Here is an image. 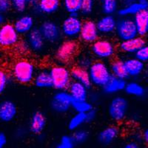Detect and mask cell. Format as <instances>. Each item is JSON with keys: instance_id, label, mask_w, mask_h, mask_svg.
Returning <instances> with one entry per match:
<instances>
[{"instance_id": "41", "label": "cell", "mask_w": 148, "mask_h": 148, "mask_svg": "<svg viewBox=\"0 0 148 148\" xmlns=\"http://www.w3.org/2000/svg\"><path fill=\"white\" fill-rule=\"evenodd\" d=\"M59 144L65 148H74V147L76 145V142L74 141L72 136H68V135L63 136L61 138Z\"/></svg>"}, {"instance_id": "48", "label": "cell", "mask_w": 148, "mask_h": 148, "mask_svg": "<svg viewBox=\"0 0 148 148\" xmlns=\"http://www.w3.org/2000/svg\"><path fill=\"white\" fill-rule=\"evenodd\" d=\"M89 98H90L89 101L93 104L94 102H96V101H99V96H98L97 94H92V95H89Z\"/></svg>"}, {"instance_id": "4", "label": "cell", "mask_w": 148, "mask_h": 148, "mask_svg": "<svg viewBox=\"0 0 148 148\" xmlns=\"http://www.w3.org/2000/svg\"><path fill=\"white\" fill-rule=\"evenodd\" d=\"M79 43L75 39H65L55 51L56 60L60 64H69L74 59L79 52Z\"/></svg>"}, {"instance_id": "17", "label": "cell", "mask_w": 148, "mask_h": 148, "mask_svg": "<svg viewBox=\"0 0 148 148\" xmlns=\"http://www.w3.org/2000/svg\"><path fill=\"white\" fill-rule=\"evenodd\" d=\"M47 118L41 111H36L32 114L29 121V131L34 135H40L45 129Z\"/></svg>"}, {"instance_id": "3", "label": "cell", "mask_w": 148, "mask_h": 148, "mask_svg": "<svg viewBox=\"0 0 148 148\" xmlns=\"http://www.w3.org/2000/svg\"><path fill=\"white\" fill-rule=\"evenodd\" d=\"M53 82V88L56 91L67 90L73 79L71 73L64 64H56L49 69Z\"/></svg>"}, {"instance_id": "26", "label": "cell", "mask_w": 148, "mask_h": 148, "mask_svg": "<svg viewBox=\"0 0 148 148\" xmlns=\"http://www.w3.org/2000/svg\"><path fill=\"white\" fill-rule=\"evenodd\" d=\"M133 21L139 36H145L148 34V10H142L133 16Z\"/></svg>"}, {"instance_id": "49", "label": "cell", "mask_w": 148, "mask_h": 148, "mask_svg": "<svg viewBox=\"0 0 148 148\" xmlns=\"http://www.w3.org/2000/svg\"><path fill=\"white\" fill-rule=\"evenodd\" d=\"M39 0H26V2H27L28 5H34V6H36L37 5V3L39 2Z\"/></svg>"}, {"instance_id": "6", "label": "cell", "mask_w": 148, "mask_h": 148, "mask_svg": "<svg viewBox=\"0 0 148 148\" xmlns=\"http://www.w3.org/2000/svg\"><path fill=\"white\" fill-rule=\"evenodd\" d=\"M129 110V101L121 96H116L110 100L108 107L110 118L116 122H120L126 118Z\"/></svg>"}, {"instance_id": "27", "label": "cell", "mask_w": 148, "mask_h": 148, "mask_svg": "<svg viewBox=\"0 0 148 148\" xmlns=\"http://www.w3.org/2000/svg\"><path fill=\"white\" fill-rule=\"evenodd\" d=\"M71 73L73 81L81 83L88 88H90L92 84L88 69L75 66L71 70Z\"/></svg>"}, {"instance_id": "1", "label": "cell", "mask_w": 148, "mask_h": 148, "mask_svg": "<svg viewBox=\"0 0 148 148\" xmlns=\"http://www.w3.org/2000/svg\"><path fill=\"white\" fill-rule=\"evenodd\" d=\"M37 73V69L32 61L21 59L16 61L11 68V74L14 79L22 84H29L34 82Z\"/></svg>"}, {"instance_id": "36", "label": "cell", "mask_w": 148, "mask_h": 148, "mask_svg": "<svg viewBox=\"0 0 148 148\" xmlns=\"http://www.w3.org/2000/svg\"><path fill=\"white\" fill-rule=\"evenodd\" d=\"M92 62H93V61L90 56L88 55V54H82L78 57L76 66L88 70Z\"/></svg>"}, {"instance_id": "23", "label": "cell", "mask_w": 148, "mask_h": 148, "mask_svg": "<svg viewBox=\"0 0 148 148\" xmlns=\"http://www.w3.org/2000/svg\"><path fill=\"white\" fill-rule=\"evenodd\" d=\"M67 90L74 101L88 100L90 95L88 91L89 88L83 85L81 83L72 81Z\"/></svg>"}, {"instance_id": "9", "label": "cell", "mask_w": 148, "mask_h": 148, "mask_svg": "<svg viewBox=\"0 0 148 148\" xmlns=\"http://www.w3.org/2000/svg\"><path fill=\"white\" fill-rule=\"evenodd\" d=\"M83 22L79 16L68 15L61 24V30L67 39H75L79 37Z\"/></svg>"}, {"instance_id": "38", "label": "cell", "mask_w": 148, "mask_h": 148, "mask_svg": "<svg viewBox=\"0 0 148 148\" xmlns=\"http://www.w3.org/2000/svg\"><path fill=\"white\" fill-rule=\"evenodd\" d=\"M95 0H82L81 14L84 16H89L93 11Z\"/></svg>"}, {"instance_id": "37", "label": "cell", "mask_w": 148, "mask_h": 148, "mask_svg": "<svg viewBox=\"0 0 148 148\" xmlns=\"http://www.w3.org/2000/svg\"><path fill=\"white\" fill-rule=\"evenodd\" d=\"M11 8L18 13H23L26 10L28 4L26 0H10Z\"/></svg>"}, {"instance_id": "40", "label": "cell", "mask_w": 148, "mask_h": 148, "mask_svg": "<svg viewBox=\"0 0 148 148\" xmlns=\"http://www.w3.org/2000/svg\"><path fill=\"white\" fill-rule=\"evenodd\" d=\"M135 57L143 63H148V45H145L135 54Z\"/></svg>"}, {"instance_id": "43", "label": "cell", "mask_w": 148, "mask_h": 148, "mask_svg": "<svg viewBox=\"0 0 148 148\" xmlns=\"http://www.w3.org/2000/svg\"><path fill=\"white\" fill-rule=\"evenodd\" d=\"M86 115H87V119H88V123H90L96 119L97 113H96V110L93 109L86 113Z\"/></svg>"}, {"instance_id": "31", "label": "cell", "mask_w": 148, "mask_h": 148, "mask_svg": "<svg viewBox=\"0 0 148 148\" xmlns=\"http://www.w3.org/2000/svg\"><path fill=\"white\" fill-rule=\"evenodd\" d=\"M82 0H62L63 8L69 15L78 16L81 13Z\"/></svg>"}, {"instance_id": "33", "label": "cell", "mask_w": 148, "mask_h": 148, "mask_svg": "<svg viewBox=\"0 0 148 148\" xmlns=\"http://www.w3.org/2000/svg\"><path fill=\"white\" fill-rule=\"evenodd\" d=\"M72 109L76 113H87L93 110V104L89 100H83V101H74L72 104Z\"/></svg>"}, {"instance_id": "52", "label": "cell", "mask_w": 148, "mask_h": 148, "mask_svg": "<svg viewBox=\"0 0 148 148\" xmlns=\"http://www.w3.org/2000/svg\"><path fill=\"white\" fill-rule=\"evenodd\" d=\"M56 148H65V147H64L62 146V145H61L60 144H59V145H57V146H56Z\"/></svg>"}, {"instance_id": "35", "label": "cell", "mask_w": 148, "mask_h": 148, "mask_svg": "<svg viewBox=\"0 0 148 148\" xmlns=\"http://www.w3.org/2000/svg\"><path fill=\"white\" fill-rule=\"evenodd\" d=\"M10 77L5 70L0 68V96L5 92L10 84Z\"/></svg>"}, {"instance_id": "13", "label": "cell", "mask_w": 148, "mask_h": 148, "mask_svg": "<svg viewBox=\"0 0 148 148\" xmlns=\"http://www.w3.org/2000/svg\"><path fill=\"white\" fill-rule=\"evenodd\" d=\"M26 41L30 47V51L36 53H40L44 51L46 46V41L42 36L39 27L34 29L26 36Z\"/></svg>"}, {"instance_id": "45", "label": "cell", "mask_w": 148, "mask_h": 148, "mask_svg": "<svg viewBox=\"0 0 148 148\" xmlns=\"http://www.w3.org/2000/svg\"><path fill=\"white\" fill-rule=\"evenodd\" d=\"M121 148H141L139 144L136 141H129L125 144Z\"/></svg>"}, {"instance_id": "20", "label": "cell", "mask_w": 148, "mask_h": 148, "mask_svg": "<svg viewBox=\"0 0 148 148\" xmlns=\"http://www.w3.org/2000/svg\"><path fill=\"white\" fill-rule=\"evenodd\" d=\"M128 76L131 78H137L140 76L145 71V64L133 56L125 59Z\"/></svg>"}, {"instance_id": "30", "label": "cell", "mask_w": 148, "mask_h": 148, "mask_svg": "<svg viewBox=\"0 0 148 148\" xmlns=\"http://www.w3.org/2000/svg\"><path fill=\"white\" fill-rule=\"evenodd\" d=\"M88 123V119L86 113H76L70 119L67 127L71 131H76L82 128L84 125Z\"/></svg>"}, {"instance_id": "42", "label": "cell", "mask_w": 148, "mask_h": 148, "mask_svg": "<svg viewBox=\"0 0 148 148\" xmlns=\"http://www.w3.org/2000/svg\"><path fill=\"white\" fill-rule=\"evenodd\" d=\"M11 9L10 0H0V14H5Z\"/></svg>"}, {"instance_id": "8", "label": "cell", "mask_w": 148, "mask_h": 148, "mask_svg": "<svg viewBox=\"0 0 148 148\" xmlns=\"http://www.w3.org/2000/svg\"><path fill=\"white\" fill-rule=\"evenodd\" d=\"M116 36L121 42L134 39L138 36L133 18L130 17H121L117 22Z\"/></svg>"}, {"instance_id": "46", "label": "cell", "mask_w": 148, "mask_h": 148, "mask_svg": "<svg viewBox=\"0 0 148 148\" xmlns=\"http://www.w3.org/2000/svg\"><path fill=\"white\" fill-rule=\"evenodd\" d=\"M7 144V137L2 132H0V148H5Z\"/></svg>"}, {"instance_id": "19", "label": "cell", "mask_w": 148, "mask_h": 148, "mask_svg": "<svg viewBox=\"0 0 148 148\" xmlns=\"http://www.w3.org/2000/svg\"><path fill=\"white\" fill-rule=\"evenodd\" d=\"M14 25L19 35L27 36L35 28V21L31 16L23 15L16 19Z\"/></svg>"}, {"instance_id": "10", "label": "cell", "mask_w": 148, "mask_h": 148, "mask_svg": "<svg viewBox=\"0 0 148 148\" xmlns=\"http://www.w3.org/2000/svg\"><path fill=\"white\" fill-rule=\"evenodd\" d=\"M20 41V35L14 24L4 23L0 25V47L2 48L14 47Z\"/></svg>"}, {"instance_id": "29", "label": "cell", "mask_w": 148, "mask_h": 148, "mask_svg": "<svg viewBox=\"0 0 148 148\" xmlns=\"http://www.w3.org/2000/svg\"><path fill=\"white\" fill-rule=\"evenodd\" d=\"M110 68L113 76L125 80L129 78L125 67V61L122 59H118L113 60L110 65Z\"/></svg>"}, {"instance_id": "32", "label": "cell", "mask_w": 148, "mask_h": 148, "mask_svg": "<svg viewBox=\"0 0 148 148\" xmlns=\"http://www.w3.org/2000/svg\"><path fill=\"white\" fill-rule=\"evenodd\" d=\"M119 0H101V9L104 15H112L118 13Z\"/></svg>"}, {"instance_id": "34", "label": "cell", "mask_w": 148, "mask_h": 148, "mask_svg": "<svg viewBox=\"0 0 148 148\" xmlns=\"http://www.w3.org/2000/svg\"><path fill=\"white\" fill-rule=\"evenodd\" d=\"M72 136L76 144H82L84 143L89 138V132L87 130L80 128L73 132Z\"/></svg>"}, {"instance_id": "39", "label": "cell", "mask_w": 148, "mask_h": 148, "mask_svg": "<svg viewBox=\"0 0 148 148\" xmlns=\"http://www.w3.org/2000/svg\"><path fill=\"white\" fill-rule=\"evenodd\" d=\"M15 51L19 55H25L30 51V47L26 40L19 41L18 44L14 47Z\"/></svg>"}, {"instance_id": "16", "label": "cell", "mask_w": 148, "mask_h": 148, "mask_svg": "<svg viewBox=\"0 0 148 148\" xmlns=\"http://www.w3.org/2000/svg\"><path fill=\"white\" fill-rule=\"evenodd\" d=\"M146 44L144 37L138 36L134 39L123 41L119 43V48L120 51L127 55H134Z\"/></svg>"}, {"instance_id": "18", "label": "cell", "mask_w": 148, "mask_h": 148, "mask_svg": "<svg viewBox=\"0 0 148 148\" xmlns=\"http://www.w3.org/2000/svg\"><path fill=\"white\" fill-rule=\"evenodd\" d=\"M120 130L116 125H108L103 128L98 134V141L103 145H109L118 138Z\"/></svg>"}, {"instance_id": "24", "label": "cell", "mask_w": 148, "mask_h": 148, "mask_svg": "<svg viewBox=\"0 0 148 148\" xmlns=\"http://www.w3.org/2000/svg\"><path fill=\"white\" fill-rule=\"evenodd\" d=\"M34 85L39 89H49L53 88V82L49 70L42 69L37 71L34 80Z\"/></svg>"}, {"instance_id": "15", "label": "cell", "mask_w": 148, "mask_h": 148, "mask_svg": "<svg viewBox=\"0 0 148 148\" xmlns=\"http://www.w3.org/2000/svg\"><path fill=\"white\" fill-rule=\"evenodd\" d=\"M118 20L114 16L104 15L96 22L98 30L100 35L110 36L116 33Z\"/></svg>"}, {"instance_id": "22", "label": "cell", "mask_w": 148, "mask_h": 148, "mask_svg": "<svg viewBox=\"0 0 148 148\" xmlns=\"http://www.w3.org/2000/svg\"><path fill=\"white\" fill-rule=\"evenodd\" d=\"M127 82L125 79L112 76L109 81L103 87V92L106 95H116L121 91L125 90Z\"/></svg>"}, {"instance_id": "44", "label": "cell", "mask_w": 148, "mask_h": 148, "mask_svg": "<svg viewBox=\"0 0 148 148\" xmlns=\"http://www.w3.org/2000/svg\"><path fill=\"white\" fill-rule=\"evenodd\" d=\"M26 130L25 128L23 127H20L18 128V129H17L16 130V133H15V135L17 137V138H24V137L25 136H26Z\"/></svg>"}, {"instance_id": "11", "label": "cell", "mask_w": 148, "mask_h": 148, "mask_svg": "<svg viewBox=\"0 0 148 148\" xmlns=\"http://www.w3.org/2000/svg\"><path fill=\"white\" fill-rule=\"evenodd\" d=\"M39 29L46 42L51 44L57 43L62 36L61 26L54 21H44L41 23Z\"/></svg>"}, {"instance_id": "2", "label": "cell", "mask_w": 148, "mask_h": 148, "mask_svg": "<svg viewBox=\"0 0 148 148\" xmlns=\"http://www.w3.org/2000/svg\"><path fill=\"white\" fill-rule=\"evenodd\" d=\"M90 79L92 86L102 88L112 77L110 66L104 61H94L88 68Z\"/></svg>"}, {"instance_id": "21", "label": "cell", "mask_w": 148, "mask_h": 148, "mask_svg": "<svg viewBox=\"0 0 148 148\" xmlns=\"http://www.w3.org/2000/svg\"><path fill=\"white\" fill-rule=\"evenodd\" d=\"M61 5L62 0H39L35 8L39 14L49 16L56 13Z\"/></svg>"}, {"instance_id": "28", "label": "cell", "mask_w": 148, "mask_h": 148, "mask_svg": "<svg viewBox=\"0 0 148 148\" xmlns=\"http://www.w3.org/2000/svg\"><path fill=\"white\" fill-rule=\"evenodd\" d=\"M145 10H147V9H146V8L141 5L140 2L136 1L130 5H125L124 7L120 8L118 11V14L121 17L135 16L139 12Z\"/></svg>"}, {"instance_id": "12", "label": "cell", "mask_w": 148, "mask_h": 148, "mask_svg": "<svg viewBox=\"0 0 148 148\" xmlns=\"http://www.w3.org/2000/svg\"><path fill=\"white\" fill-rule=\"evenodd\" d=\"M99 31L98 30L96 22L92 20H85L83 22L79 39L86 44L94 43L96 41L99 39Z\"/></svg>"}, {"instance_id": "47", "label": "cell", "mask_w": 148, "mask_h": 148, "mask_svg": "<svg viewBox=\"0 0 148 148\" xmlns=\"http://www.w3.org/2000/svg\"><path fill=\"white\" fill-rule=\"evenodd\" d=\"M142 139L147 145H148V126L145 128L142 133Z\"/></svg>"}, {"instance_id": "14", "label": "cell", "mask_w": 148, "mask_h": 148, "mask_svg": "<svg viewBox=\"0 0 148 148\" xmlns=\"http://www.w3.org/2000/svg\"><path fill=\"white\" fill-rule=\"evenodd\" d=\"M18 113L16 104L11 100L0 101V121L9 123L14 121Z\"/></svg>"}, {"instance_id": "51", "label": "cell", "mask_w": 148, "mask_h": 148, "mask_svg": "<svg viewBox=\"0 0 148 148\" xmlns=\"http://www.w3.org/2000/svg\"><path fill=\"white\" fill-rule=\"evenodd\" d=\"M145 78L146 79L147 81L148 82V68H147L145 71Z\"/></svg>"}, {"instance_id": "7", "label": "cell", "mask_w": 148, "mask_h": 148, "mask_svg": "<svg viewBox=\"0 0 148 148\" xmlns=\"http://www.w3.org/2000/svg\"><path fill=\"white\" fill-rule=\"evenodd\" d=\"M73 102V99L68 91H56L53 95L50 102V107L54 113L64 114L72 109Z\"/></svg>"}, {"instance_id": "25", "label": "cell", "mask_w": 148, "mask_h": 148, "mask_svg": "<svg viewBox=\"0 0 148 148\" xmlns=\"http://www.w3.org/2000/svg\"><path fill=\"white\" fill-rule=\"evenodd\" d=\"M125 91L128 96L138 99L146 97L148 92L147 89L145 86L136 81H130L127 82Z\"/></svg>"}, {"instance_id": "50", "label": "cell", "mask_w": 148, "mask_h": 148, "mask_svg": "<svg viewBox=\"0 0 148 148\" xmlns=\"http://www.w3.org/2000/svg\"><path fill=\"white\" fill-rule=\"evenodd\" d=\"M5 23V16L2 14H0V25Z\"/></svg>"}, {"instance_id": "5", "label": "cell", "mask_w": 148, "mask_h": 148, "mask_svg": "<svg viewBox=\"0 0 148 148\" xmlns=\"http://www.w3.org/2000/svg\"><path fill=\"white\" fill-rule=\"evenodd\" d=\"M90 52L98 60L104 62L114 57L116 53V46L110 39L99 38L91 45Z\"/></svg>"}]
</instances>
